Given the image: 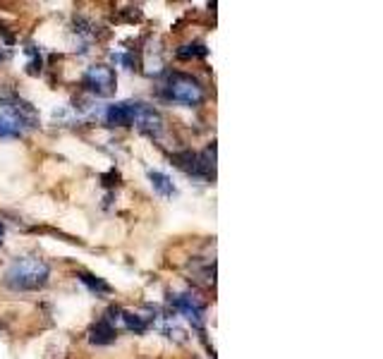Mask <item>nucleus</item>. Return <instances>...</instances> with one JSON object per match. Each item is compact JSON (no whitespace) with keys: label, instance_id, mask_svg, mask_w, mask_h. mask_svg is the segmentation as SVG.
Masks as SVG:
<instances>
[{"label":"nucleus","instance_id":"1","mask_svg":"<svg viewBox=\"0 0 383 359\" xmlns=\"http://www.w3.org/2000/svg\"><path fill=\"white\" fill-rule=\"evenodd\" d=\"M39 125L34 106L27 101L8 96L0 101V139H15L22 137L24 130H31Z\"/></svg>","mask_w":383,"mask_h":359},{"label":"nucleus","instance_id":"2","mask_svg":"<svg viewBox=\"0 0 383 359\" xmlns=\"http://www.w3.org/2000/svg\"><path fill=\"white\" fill-rule=\"evenodd\" d=\"M51 278V268L46 261L36 259V256H22L15 259L12 266L5 270V285L17 292H31V290H41Z\"/></svg>","mask_w":383,"mask_h":359},{"label":"nucleus","instance_id":"3","mask_svg":"<svg viewBox=\"0 0 383 359\" xmlns=\"http://www.w3.org/2000/svg\"><path fill=\"white\" fill-rule=\"evenodd\" d=\"M163 96L173 101V103H182L187 106V108H197V106L204 103L206 91L197 77L185 74V72H173L168 74L166 84H163Z\"/></svg>","mask_w":383,"mask_h":359},{"label":"nucleus","instance_id":"4","mask_svg":"<svg viewBox=\"0 0 383 359\" xmlns=\"http://www.w3.org/2000/svg\"><path fill=\"white\" fill-rule=\"evenodd\" d=\"M81 84H84V89L91 91L93 96L108 98L115 93V86H118L115 70H113L110 65H91L89 70L84 72V77H81Z\"/></svg>","mask_w":383,"mask_h":359},{"label":"nucleus","instance_id":"5","mask_svg":"<svg viewBox=\"0 0 383 359\" xmlns=\"http://www.w3.org/2000/svg\"><path fill=\"white\" fill-rule=\"evenodd\" d=\"M171 304L178 309L182 317H185L194 329L204 331V324H206V302L194 292H180V295H173Z\"/></svg>","mask_w":383,"mask_h":359},{"label":"nucleus","instance_id":"6","mask_svg":"<svg viewBox=\"0 0 383 359\" xmlns=\"http://www.w3.org/2000/svg\"><path fill=\"white\" fill-rule=\"evenodd\" d=\"M137 103L139 101H118V103H110L105 108V122L115 125V127H130V125H135Z\"/></svg>","mask_w":383,"mask_h":359},{"label":"nucleus","instance_id":"7","mask_svg":"<svg viewBox=\"0 0 383 359\" xmlns=\"http://www.w3.org/2000/svg\"><path fill=\"white\" fill-rule=\"evenodd\" d=\"M135 125L149 137H159L163 132V118L159 115V110H154V106L147 103H137Z\"/></svg>","mask_w":383,"mask_h":359},{"label":"nucleus","instance_id":"8","mask_svg":"<svg viewBox=\"0 0 383 359\" xmlns=\"http://www.w3.org/2000/svg\"><path fill=\"white\" fill-rule=\"evenodd\" d=\"M115 338H118V331H115V326L110 324V321H96V324L89 329V343L91 345H110V343H115Z\"/></svg>","mask_w":383,"mask_h":359},{"label":"nucleus","instance_id":"9","mask_svg":"<svg viewBox=\"0 0 383 359\" xmlns=\"http://www.w3.org/2000/svg\"><path fill=\"white\" fill-rule=\"evenodd\" d=\"M149 180H152L154 192L161 194V197L171 199V197L178 194V190H175V185H173V180L168 178L166 173H159V170H149Z\"/></svg>","mask_w":383,"mask_h":359},{"label":"nucleus","instance_id":"10","mask_svg":"<svg viewBox=\"0 0 383 359\" xmlns=\"http://www.w3.org/2000/svg\"><path fill=\"white\" fill-rule=\"evenodd\" d=\"M77 278L81 285H86L89 287V292H93L96 297H103V295H110L113 292V287L105 283L103 278H98V275H93V273H77Z\"/></svg>","mask_w":383,"mask_h":359},{"label":"nucleus","instance_id":"11","mask_svg":"<svg viewBox=\"0 0 383 359\" xmlns=\"http://www.w3.org/2000/svg\"><path fill=\"white\" fill-rule=\"evenodd\" d=\"M120 319L125 321L127 331H135L137 336L147 333V329H149V319H147V317H142V314H135V312H120Z\"/></svg>","mask_w":383,"mask_h":359},{"label":"nucleus","instance_id":"12","mask_svg":"<svg viewBox=\"0 0 383 359\" xmlns=\"http://www.w3.org/2000/svg\"><path fill=\"white\" fill-rule=\"evenodd\" d=\"M209 55V48L204 43H187V46L178 48V58L180 60H192V58H204Z\"/></svg>","mask_w":383,"mask_h":359},{"label":"nucleus","instance_id":"13","mask_svg":"<svg viewBox=\"0 0 383 359\" xmlns=\"http://www.w3.org/2000/svg\"><path fill=\"white\" fill-rule=\"evenodd\" d=\"M8 60V50L3 48V43H0V62H5Z\"/></svg>","mask_w":383,"mask_h":359},{"label":"nucleus","instance_id":"14","mask_svg":"<svg viewBox=\"0 0 383 359\" xmlns=\"http://www.w3.org/2000/svg\"><path fill=\"white\" fill-rule=\"evenodd\" d=\"M3 237H5V228H3V223H0V242H3Z\"/></svg>","mask_w":383,"mask_h":359}]
</instances>
